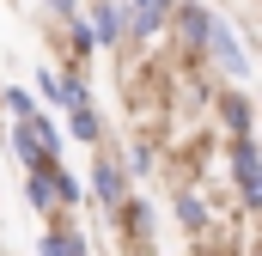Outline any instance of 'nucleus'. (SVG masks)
Returning a JSON list of instances; mask_svg holds the SVG:
<instances>
[{
    "mask_svg": "<svg viewBox=\"0 0 262 256\" xmlns=\"http://www.w3.org/2000/svg\"><path fill=\"white\" fill-rule=\"evenodd\" d=\"M171 6H177V0H171ZM207 18H213V12H207V6H195V0H189V6H177V25H183V37H189V43H201Z\"/></svg>",
    "mask_w": 262,
    "mask_h": 256,
    "instance_id": "6e6552de",
    "label": "nucleus"
},
{
    "mask_svg": "<svg viewBox=\"0 0 262 256\" xmlns=\"http://www.w3.org/2000/svg\"><path fill=\"white\" fill-rule=\"evenodd\" d=\"M92 189H98V201L116 214V207H122V195H128V177H122V165H116V159H98V165H92Z\"/></svg>",
    "mask_w": 262,
    "mask_h": 256,
    "instance_id": "20e7f679",
    "label": "nucleus"
},
{
    "mask_svg": "<svg viewBox=\"0 0 262 256\" xmlns=\"http://www.w3.org/2000/svg\"><path fill=\"white\" fill-rule=\"evenodd\" d=\"M6 110H12V116H18V122H25V116H31V110H37V98H31V92H25V86H12V92H6Z\"/></svg>",
    "mask_w": 262,
    "mask_h": 256,
    "instance_id": "f8f14e48",
    "label": "nucleus"
},
{
    "mask_svg": "<svg viewBox=\"0 0 262 256\" xmlns=\"http://www.w3.org/2000/svg\"><path fill=\"white\" fill-rule=\"evenodd\" d=\"M220 116H226L232 134H250V98H244V92H226V98H220Z\"/></svg>",
    "mask_w": 262,
    "mask_h": 256,
    "instance_id": "0eeeda50",
    "label": "nucleus"
},
{
    "mask_svg": "<svg viewBox=\"0 0 262 256\" xmlns=\"http://www.w3.org/2000/svg\"><path fill=\"white\" fill-rule=\"evenodd\" d=\"M37 92H43L49 104H61V73H55V67H43V73H37Z\"/></svg>",
    "mask_w": 262,
    "mask_h": 256,
    "instance_id": "ddd939ff",
    "label": "nucleus"
},
{
    "mask_svg": "<svg viewBox=\"0 0 262 256\" xmlns=\"http://www.w3.org/2000/svg\"><path fill=\"white\" fill-rule=\"evenodd\" d=\"M232 177H238V195L244 207H262V159L250 134H232Z\"/></svg>",
    "mask_w": 262,
    "mask_h": 256,
    "instance_id": "f03ea898",
    "label": "nucleus"
},
{
    "mask_svg": "<svg viewBox=\"0 0 262 256\" xmlns=\"http://www.w3.org/2000/svg\"><path fill=\"white\" fill-rule=\"evenodd\" d=\"M12 159H18L25 171H37V165H49L55 153H49V146H43V140H37V134H31L25 122H12Z\"/></svg>",
    "mask_w": 262,
    "mask_h": 256,
    "instance_id": "39448f33",
    "label": "nucleus"
},
{
    "mask_svg": "<svg viewBox=\"0 0 262 256\" xmlns=\"http://www.w3.org/2000/svg\"><path fill=\"white\" fill-rule=\"evenodd\" d=\"M43 6H49L55 18H67V12H79V0H43Z\"/></svg>",
    "mask_w": 262,
    "mask_h": 256,
    "instance_id": "2eb2a0df",
    "label": "nucleus"
},
{
    "mask_svg": "<svg viewBox=\"0 0 262 256\" xmlns=\"http://www.w3.org/2000/svg\"><path fill=\"white\" fill-rule=\"evenodd\" d=\"M128 12H159V18H171V0H122Z\"/></svg>",
    "mask_w": 262,
    "mask_h": 256,
    "instance_id": "4468645a",
    "label": "nucleus"
},
{
    "mask_svg": "<svg viewBox=\"0 0 262 256\" xmlns=\"http://www.w3.org/2000/svg\"><path fill=\"white\" fill-rule=\"evenodd\" d=\"M43 250H85V232H73V226H55V232H49V238H43Z\"/></svg>",
    "mask_w": 262,
    "mask_h": 256,
    "instance_id": "9d476101",
    "label": "nucleus"
},
{
    "mask_svg": "<svg viewBox=\"0 0 262 256\" xmlns=\"http://www.w3.org/2000/svg\"><path fill=\"white\" fill-rule=\"evenodd\" d=\"M49 183H55V207H73V201H79V183L67 177L61 165H49Z\"/></svg>",
    "mask_w": 262,
    "mask_h": 256,
    "instance_id": "9b49d317",
    "label": "nucleus"
},
{
    "mask_svg": "<svg viewBox=\"0 0 262 256\" xmlns=\"http://www.w3.org/2000/svg\"><path fill=\"white\" fill-rule=\"evenodd\" d=\"M201 43H207V55H213V67H220V73H226L232 86H244V79H250V55H244V43L232 37V25H226V18H207Z\"/></svg>",
    "mask_w": 262,
    "mask_h": 256,
    "instance_id": "f257e3e1",
    "label": "nucleus"
},
{
    "mask_svg": "<svg viewBox=\"0 0 262 256\" xmlns=\"http://www.w3.org/2000/svg\"><path fill=\"white\" fill-rule=\"evenodd\" d=\"M67 128H73V140H104V122H98V110L79 98V104H67Z\"/></svg>",
    "mask_w": 262,
    "mask_h": 256,
    "instance_id": "423d86ee",
    "label": "nucleus"
},
{
    "mask_svg": "<svg viewBox=\"0 0 262 256\" xmlns=\"http://www.w3.org/2000/svg\"><path fill=\"white\" fill-rule=\"evenodd\" d=\"M92 43H98V49H116V43H128V6H116V0H98Z\"/></svg>",
    "mask_w": 262,
    "mask_h": 256,
    "instance_id": "7ed1b4c3",
    "label": "nucleus"
},
{
    "mask_svg": "<svg viewBox=\"0 0 262 256\" xmlns=\"http://www.w3.org/2000/svg\"><path fill=\"white\" fill-rule=\"evenodd\" d=\"M25 128H31V134H37V140H43L49 153H61V122H49L43 110H31V116H25Z\"/></svg>",
    "mask_w": 262,
    "mask_h": 256,
    "instance_id": "1a4fd4ad",
    "label": "nucleus"
}]
</instances>
